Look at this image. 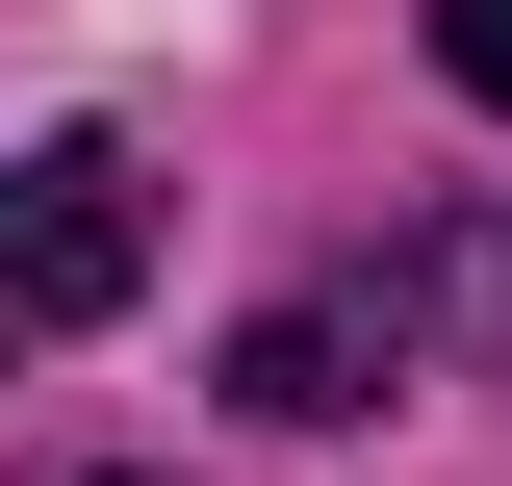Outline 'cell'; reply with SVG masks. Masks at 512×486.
Instances as JSON below:
<instances>
[{
	"mask_svg": "<svg viewBox=\"0 0 512 486\" xmlns=\"http://www.w3.org/2000/svg\"><path fill=\"white\" fill-rule=\"evenodd\" d=\"M384 307H410V359H436V333H461V359H512V205H487V231H436V256H384Z\"/></svg>",
	"mask_w": 512,
	"mask_h": 486,
	"instance_id": "3",
	"label": "cell"
},
{
	"mask_svg": "<svg viewBox=\"0 0 512 486\" xmlns=\"http://www.w3.org/2000/svg\"><path fill=\"white\" fill-rule=\"evenodd\" d=\"M128 282H154V180L103 128H26L0 154V333H103Z\"/></svg>",
	"mask_w": 512,
	"mask_h": 486,
	"instance_id": "1",
	"label": "cell"
},
{
	"mask_svg": "<svg viewBox=\"0 0 512 486\" xmlns=\"http://www.w3.org/2000/svg\"><path fill=\"white\" fill-rule=\"evenodd\" d=\"M436 77H461V103L512 128V0H436Z\"/></svg>",
	"mask_w": 512,
	"mask_h": 486,
	"instance_id": "4",
	"label": "cell"
},
{
	"mask_svg": "<svg viewBox=\"0 0 512 486\" xmlns=\"http://www.w3.org/2000/svg\"><path fill=\"white\" fill-rule=\"evenodd\" d=\"M77 486H128V461H77Z\"/></svg>",
	"mask_w": 512,
	"mask_h": 486,
	"instance_id": "5",
	"label": "cell"
},
{
	"mask_svg": "<svg viewBox=\"0 0 512 486\" xmlns=\"http://www.w3.org/2000/svg\"><path fill=\"white\" fill-rule=\"evenodd\" d=\"M384 384H410V307H384V282H308V307H256V333H231V410H282V435L384 410Z\"/></svg>",
	"mask_w": 512,
	"mask_h": 486,
	"instance_id": "2",
	"label": "cell"
}]
</instances>
